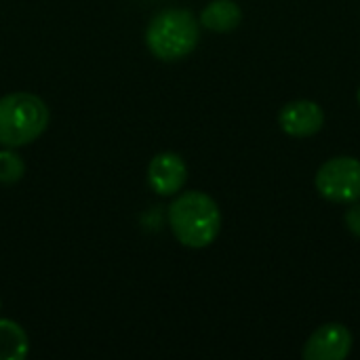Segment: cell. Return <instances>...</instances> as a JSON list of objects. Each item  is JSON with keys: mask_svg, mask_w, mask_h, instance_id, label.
Masks as SVG:
<instances>
[{"mask_svg": "<svg viewBox=\"0 0 360 360\" xmlns=\"http://www.w3.org/2000/svg\"><path fill=\"white\" fill-rule=\"evenodd\" d=\"M169 226L173 236L184 247L205 249L219 236L221 211L217 202L205 192H181L169 205Z\"/></svg>", "mask_w": 360, "mask_h": 360, "instance_id": "cell-1", "label": "cell"}, {"mask_svg": "<svg viewBox=\"0 0 360 360\" xmlns=\"http://www.w3.org/2000/svg\"><path fill=\"white\" fill-rule=\"evenodd\" d=\"M200 38V23L186 8H165L156 13L146 27V44L160 61H179L188 57Z\"/></svg>", "mask_w": 360, "mask_h": 360, "instance_id": "cell-2", "label": "cell"}, {"mask_svg": "<svg viewBox=\"0 0 360 360\" xmlns=\"http://www.w3.org/2000/svg\"><path fill=\"white\" fill-rule=\"evenodd\" d=\"M46 103L25 91L0 97V143L4 148H21L36 141L49 127Z\"/></svg>", "mask_w": 360, "mask_h": 360, "instance_id": "cell-3", "label": "cell"}, {"mask_svg": "<svg viewBox=\"0 0 360 360\" xmlns=\"http://www.w3.org/2000/svg\"><path fill=\"white\" fill-rule=\"evenodd\" d=\"M323 198L340 205L360 200V160L352 156H335L321 165L314 177Z\"/></svg>", "mask_w": 360, "mask_h": 360, "instance_id": "cell-4", "label": "cell"}, {"mask_svg": "<svg viewBox=\"0 0 360 360\" xmlns=\"http://www.w3.org/2000/svg\"><path fill=\"white\" fill-rule=\"evenodd\" d=\"M352 352V333L340 323L319 327L304 344L306 360H344Z\"/></svg>", "mask_w": 360, "mask_h": 360, "instance_id": "cell-5", "label": "cell"}, {"mask_svg": "<svg viewBox=\"0 0 360 360\" xmlns=\"http://www.w3.org/2000/svg\"><path fill=\"white\" fill-rule=\"evenodd\" d=\"M188 167L175 152H160L148 165V184L158 196H175L184 190Z\"/></svg>", "mask_w": 360, "mask_h": 360, "instance_id": "cell-6", "label": "cell"}, {"mask_svg": "<svg viewBox=\"0 0 360 360\" xmlns=\"http://www.w3.org/2000/svg\"><path fill=\"white\" fill-rule=\"evenodd\" d=\"M278 124L289 137H312L325 124V112L319 103L297 99L287 103L278 114Z\"/></svg>", "mask_w": 360, "mask_h": 360, "instance_id": "cell-7", "label": "cell"}, {"mask_svg": "<svg viewBox=\"0 0 360 360\" xmlns=\"http://www.w3.org/2000/svg\"><path fill=\"white\" fill-rule=\"evenodd\" d=\"M240 21H243V11L234 0H213L200 13L202 27L217 32V34L236 30Z\"/></svg>", "mask_w": 360, "mask_h": 360, "instance_id": "cell-8", "label": "cell"}, {"mask_svg": "<svg viewBox=\"0 0 360 360\" xmlns=\"http://www.w3.org/2000/svg\"><path fill=\"white\" fill-rule=\"evenodd\" d=\"M27 352L30 340L25 329L11 319H0V360H21Z\"/></svg>", "mask_w": 360, "mask_h": 360, "instance_id": "cell-9", "label": "cell"}, {"mask_svg": "<svg viewBox=\"0 0 360 360\" xmlns=\"http://www.w3.org/2000/svg\"><path fill=\"white\" fill-rule=\"evenodd\" d=\"M25 175V162L15 148L0 150V184L13 186Z\"/></svg>", "mask_w": 360, "mask_h": 360, "instance_id": "cell-10", "label": "cell"}, {"mask_svg": "<svg viewBox=\"0 0 360 360\" xmlns=\"http://www.w3.org/2000/svg\"><path fill=\"white\" fill-rule=\"evenodd\" d=\"M344 224L346 228L360 238V202H350V207L346 209V215H344Z\"/></svg>", "mask_w": 360, "mask_h": 360, "instance_id": "cell-11", "label": "cell"}, {"mask_svg": "<svg viewBox=\"0 0 360 360\" xmlns=\"http://www.w3.org/2000/svg\"><path fill=\"white\" fill-rule=\"evenodd\" d=\"M356 99H359V105H360V86H359V93H356Z\"/></svg>", "mask_w": 360, "mask_h": 360, "instance_id": "cell-12", "label": "cell"}, {"mask_svg": "<svg viewBox=\"0 0 360 360\" xmlns=\"http://www.w3.org/2000/svg\"><path fill=\"white\" fill-rule=\"evenodd\" d=\"M0 306H2V302H0Z\"/></svg>", "mask_w": 360, "mask_h": 360, "instance_id": "cell-13", "label": "cell"}]
</instances>
